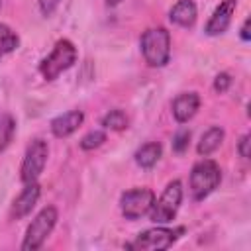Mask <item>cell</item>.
Instances as JSON below:
<instances>
[{
    "mask_svg": "<svg viewBox=\"0 0 251 251\" xmlns=\"http://www.w3.org/2000/svg\"><path fill=\"white\" fill-rule=\"evenodd\" d=\"M141 53L143 59L149 67L153 69H161L169 63L171 59V33L167 31V27H149L143 31L141 39Z\"/></svg>",
    "mask_w": 251,
    "mask_h": 251,
    "instance_id": "obj_1",
    "label": "cell"
},
{
    "mask_svg": "<svg viewBox=\"0 0 251 251\" xmlns=\"http://www.w3.org/2000/svg\"><path fill=\"white\" fill-rule=\"evenodd\" d=\"M76 61V47L71 39H59L53 47V51L41 59L39 73L45 80H55L59 75L69 71Z\"/></svg>",
    "mask_w": 251,
    "mask_h": 251,
    "instance_id": "obj_2",
    "label": "cell"
},
{
    "mask_svg": "<svg viewBox=\"0 0 251 251\" xmlns=\"http://www.w3.org/2000/svg\"><path fill=\"white\" fill-rule=\"evenodd\" d=\"M222 182V171L220 165L212 159L198 161L190 171V192L194 200L208 198Z\"/></svg>",
    "mask_w": 251,
    "mask_h": 251,
    "instance_id": "obj_3",
    "label": "cell"
},
{
    "mask_svg": "<svg viewBox=\"0 0 251 251\" xmlns=\"http://www.w3.org/2000/svg\"><path fill=\"white\" fill-rule=\"evenodd\" d=\"M182 182L180 180H171L163 194L153 202L151 210H149V220L157 226H165V224H171L180 208V202H182Z\"/></svg>",
    "mask_w": 251,
    "mask_h": 251,
    "instance_id": "obj_4",
    "label": "cell"
},
{
    "mask_svg": "<svg viewBox=\"0 0 251 251\" xmlns=\"http://www.w3.org/2000/svg\"><path fill=\"white\" fill-rule=\"evenodd\" d=\"M57 220H59V212H57L55 206L41 208L39 214L31 220V224L25 229V235H24V241H22V249L24 251H35V249H39L45 243V239L51 235Z\"/></svg>",
    "mask_w": 251,
    "mask_h": 251,
    "instance_id": "obj_5",
    "label": "cell"
},
{
    "mask_svg": "<svg viewBox=\"0 0 251 251\" xmlns=\"http://www.w3.org/2000/svg\"><path fill=\"white\" fill-rule=\"evenodd\" d=\"M47 157H49V145H47V141L41 139V137H35L27 145L25 155H24V161H22V167H20V178H22L24 184L37 182V178L41 176V173L45 169Z\"/></svg>",
    "mask_w": 251,
    "mask_h": 251,
    "instance_id": "obj_6",
    "label": "cell"
},
{
    "mask_svg": "<svg viewBox=\"0 0 251 251\" xmlns=\"http://www.w3.org/2000/svg\"><path fill=\"white\" fill-rule=\"evenodd\" d=\"M178 233H182V227L171 229V227H165V226H157V227H151V229L141 231V233L135 237V241L127 243L126 247H127V249H141V251H161V249H169V247L178 239Z\"/></svg>",
    "mask_w": 251,
    "mask_h": 251,
    "instance_id": "obj_7",
    "label": "cell"
},
{
    "mask_svg": "<svg viewBox=\"0 0 251 251\" xmlns=\"http://www.w3.org/2000/svg\"><path fill=\"white\" fill-rule=\"evenodd\" d=\"M155 202V194L151 188H131L126 190L120 196V210L126 220H139L141 216H147L151 206Z\"/></svg>",
    "mask_w": 251,
    "mask_h": 251,
    "instance_id": "obj_8",
    "label": "cell"
},
{
    "mask_svg": "<svg viewBox=\"0 0 251 251\" xmlns=\"http://www.w3.org/2000/svg\"><path fill=\"white\" fill-rule=\"evenodd\" d=\"M235 8H237V0H222L216 6V10L212 12V16L208 18V22L204 25V33L206 35H222L229 27Z\"/></svg>",
    "mask_w": 251,
    "mask_h": 251,
    "instance_id": "obj_9",
    "label": "cell"
},
{
    "mask_svg": "<svg viewBox=\"0 0 251 251\" xmlns=\"http://www.w3.org/2000/svg\"><path fill=\"white\" fill-rule=\"evenodd\" d=\"M41 196V186L37 182H29L24 186V190L16 196V200L12 202V208H10V218L14 220H22L25 218L27 214H31V210L35 208L37 200Z\"/></svg>",
    "mask_w": 251,
    "mask_h": 251,
    "instance_id": "obj_10",
    "label": "cell"
},
{
    "mask_svg": "<svg viewBox=\"0 0 251 251\" xmlns=\"http://www.w3.org/2000/svg\"><path fill=\"white\" fill-rule=\"evenodd\" d=\"M173 116L178 124H186L188 120H192L200 108V96L196 92H180L175 100H173Z\"/></svg>",
    "mask_w": 251,
    "mask_h": 251,
    "instance_id": "obj_11",
    "label": "cell"
},
{
    "mask_svg": "<svg viewBox=\"0 0 251 251\" xmlns=\"http://www.w3.org/2000/svg\"><path fill=\"white\" fill-rule=\"evenodd\" d=\"M84 122V114L80 110H69L51 120V133L55 137H69L75 133Z\"/></svg>",
    "mask_w": 251,
    "mask_h": 251,
    "instance_id": "obj_12",
    "label": "cell"
},
{
    "mask_svg": "<svg viewBox=\"0 0 251 251\" xmlns=\"http://www.w3.org/2000/svg\"><path fill=\"white\" fill-rule=\"evenodd\" d=\"M196 16L198 10L194 0H178L169 12V20L180 27H192L196 24Z\"/></svg>",
    "mask_w": 251,
    "mask_h": 251,
    "instance_id": "obj_13",
    "label": "cell"
},
{
    "mask_svg": "<svg viewBox=\"0 0 251 251\" xmlns=\"http://www.w3.org/2000/svg\"><path fill=\"white\" fill-rule=\"evenodd\" d=\"M224 137H226V131H224L220 126H212V127H208V129L202 133V137H200V141H198V145H196L198 155H200V157H208V155H212V153L222 145Z\"/></svg>",
    "mask_w": 251,
    "mask_h": 251,
    "instance_id": "obj_14",
    "label": "cell"
},
{
    "mask_svg": "<svg viewBox=\"0 0 251 251\" xmlns=\"http://www.w3.org/2000/svg\"><path fill=\"white\" fill-rule=\"evenodd\" d=\"M163 155V145L159 141H149V143H143L137 151H135V163L141 167V169H151L157 165V161L161 159Z\"/></svg>",
    "mask_w": 251,
    "mask_h": 251,
    "instance_id": "obj_15",
    "label": "cell"
},
{
    "mask_svg": "<svg viewBox=\"0 0 251 251\" xmlns=\"http://www.w3.org/2000/svg\"><path fill=\"white\" fill-rule=\"evenodd\" d=\"M18 47H20V37H18V33H16L10 25H6V24L0 22V59L6 57V55H10V53L16 51Z\"/></svg>",
    "mask_w": 251,
    "mask_h": 251,
    "instance_id": "obj_16",
    "label": "cell"
},
{
    "mask_svg": "<svg viewBox=\"0 0 251 251\" xmlns=\"http://www.w3.org/2000/svg\"><path fill=\"white\" fill-rule=\"evenodd\" d=\"M100 124H102V127H106V129L122 131V129L127 127L129 120H127V116H126L124 110H118V108H116V110H110L108 114H104L102 120H100Z\"/></svg>",
    "mask_w": 251,
    "mask_h": 251,
    "instance_id": "obj_17",
    "label": "cell"
},
{
    "mask_svg": "<svg viewBox=\"0 0 251 251\" xmlns=\"http://www.w3.org/2000/svg\"><path fill=\"white\" fill-rule=\"evenodd\" d=\"M16 133V120L10 114H2L0 116V153L12 143Z\"/></svg>",
    "mask_w": 251,
    "mask_h": 251,
    "instance_id": "obj_18",
    "label": "cell"
},
{
    "mask_svg": "<svg viewBox=\"0 0 251 251\" xmlns=\"http://www.w3.org/2000/svg\"><path fill=\"white\" fill-rule=\"evenodd\" d=\"M104 141H106V133H104L102 129H92V131H88V133L80 139V149L92 151V149H98Z\"/></svg>",
    "mask_w": 251,
    "mask_h": 251,
    "instance_id": "obj_19",
    "label": "cell"
},
{
    "mask_svg": "<svg viewBox=\"0 0 251 251\" xmlns=\"http://www.w3.org/2000/svg\"><path fill=\"white\" fill-rule=\"evenodd\" d=\"M188 143H190V129L180 127L173 137V151L175 153H184L188 149Z\"/></svg>",
    "mask_w": 251,
    "mask_h": 251,
    "instance_id": "obj_20",
    "label": "cell"
},
{
    "mask_svg": "<svg viewBox=\"0 0 251 251\" xmlns=\"http://www.w3.org/2000/svg\"><path fill=\"white\" fill-rule=\"evenodd\" d=\"M229 86H231V76H229L227 73H220V75L214 78V90H216V92L222 94V92H226Z\"/></svg>",
    "mask_w": 251,
    "mask_h": 251,
    "instance_id": "obj_21",
    "label": "cell"
},
{
    "mask_svg": "<svg viewBox=\"0 0 251 251\" xmlns=\"http://www.w3.org/2000/svg\"><path fill=\"white\" fill-rule=\"evenodd\" d=\"M59 2H61V0H39V10H41V14H43L45 18H49V16L57 10Z\"/></svg>",
    "mask_w": 251,
    "mask_h": 251,
    "instance_id": "obj_22",
    "label": "cell"
},
{
    "mask_svg": "<svg viewBox=\"0 0 251 251\" xmlns=\"http://www.w3.org/2000/svg\"><path fill=\"white\" fill-rule=\"evenodd\" d=\"M251 139V135L249 133H245V135H241V139H239V143H237V153L243 157V159H249V155H251V151H249V141Z\"/></svg>",
    "mask_w": 251,
    "mask_h": 251,
    "instance_id": "obj_23",
    "label": "cell"
},
{
    "mask_svg": "<svg viewBox=\"0 0 251 251\" xmlns=\"http://www.w3.org/2000/svg\"><path fill=\"white\" fill-rule=\"evenodd\" d=\"M239 37H241L243 41H249V39H251V35H249V18H245V22H243V25H241V31H239Z\"/></svg>",
    "mask_w": 251,
    "mask_h": 251,
    "instance_id": "obj_24",
    "label": "cell"
},
{
    "mask_svg": "<svg viewBox=\"0 0 251 251\" xmlns=\"http://www.w3.org/2000/svg\"><path fill=\"white\" fill-rule=\"evenodd\" d=\"M104 2H106V6H110V8H114V6L122 4V0H104Z\"/></svg>",
    "mask_w": 251,
    "mask_h": 251,
    "instance_id": "obj_25",
    "label": "cell"
},
{
    "mask_svg": "<svg viewBox=\"0 0 251 251\" xmlns=\"http://www.w3.org/2000/svg\"><path fill=\"white\" fill-rule=\"evenodd\" d=\"M0 8H2V0H0Z\"/></svg>",
    "mask_w": 251,
    "mask_h": 251,
    "instance_id": "obj_26",
    "label": "cell"
}]
</instances>
